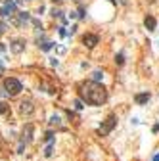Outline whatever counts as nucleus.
<instances>
[{"mask_svg":"<svg viewBox=\"0 0 159 161\" xmlns=\"http://www.w3.org/2000/svg\"><path fill=\"white\" fill-rule=\"evenodd\" d=\"M79 96H81L83 102H86L90 106H102L107 100V90L100 83L88 80V83H83L79 86Z\"/></svg>","mask_w":159,"mask_h":161,"instance_id":"obj_1","label":"nucleus"},{"mask_svg":"<svg viewBox=\"0 0 159 161\" xmlns=\"http://www.w3.org/2000/svg\"><path fill=\"white\" fill-rule=\"evenodd\" d=\"M4 90H6V94H10V96H17V94L23 90V86H21V83L17 79L8 77L4 80Z\"/></svg>","mask_w":159,"mask_h":161,"instance_id":"obj_2","label":"nucleus"},{"mask_svg":"<svg viewBox=\"0 0 159 161\" xmlns=\"http://www.w3.org/2000/svg\"><path fill=\"white\" fill-rule=\"evenodd\" d=\"M115 125H117V117H115V115H109V117L104 121V125L100 127V134H109L111 130L115 129Z\"/></svg>","mask_w":159,"mask_h":161,"instance_id":"obj_3","label":"nucleus"},{"mask_svg":"<svg viewBox=\"0 0 159 161\" xmlns=\"http://www.w3.org/2000/svg\"><path fill=\"white\" fill-rule=\"evenodd\" d=\"M16 8H17V2H13V0H6L4 6L0 8V16H4V17L13 16V13H16Z\"/></svg>","mask_w":159,"mask_h":161,"instance_id":"obj_4","label":"nucleus"},{"mask_svg":"<svg viewBox=\"0 0 159 161\" xmlns=\"http://www.w3.org/2000/svg\"><path fill=\"white\" fill-rule=\"evenodd\" d=\"M98 35H92V33H86L84 36H83V44L84 46H88V48H94V46H96L98 44Z\"/></svg>","mask_w":159,"mask_h":161,"instance_id":"obj_5","label":"nucleus"},{"mask_svg":"<svg viewBox=\"0 0 159 161\" xmlns=\"http://www.w3.org/2000/svg\"><path fill=\"white\" fill-rule=\"evenodd\" d=\"M19 111L23 113V115H31L33 111H35V106H33V102L31 100H23L19 104Z\"/></svg>","mask_w":159,"mask_h":161,"instance_id":"obj_6","label":"nucleus"},{"mask_svg":"<svg viewBox=\"0 0 159 161\" xmlns=\"http://www.w3.org/2000/svg\"><path fill=\"white\" fill-rule=\"evenodd\" d=\"M10 50L13 54H21L25 50V40H21V39H16V40H12V44H10Z\"/></svg>","mask_w":159,"mask_h":161,"instance_id":"obj_7","label":"nucleus"},{"mask_svg":"<svg viewBox=\"0 0 159 161\" xmlns=\"http://www.w3.org/2000/svg\"><path fill=\"white\" fill-rule=\"evenodd\" d=\"M33 125H27L25 129H23V138H21V144H23V146H27L29 142H31L33 140Z\"/></svg>","mask_w":159,"mask_h":161,"instance_id":"obj_8","label":"nucleus"},{"mask_svg":"<svg viewBox=\"0 0 159 161\" xmlns=\"http://www.w3.org/2000/svg\"><path fill=\"white\" fill-rule=\"evenodd\" d=\"M144 25H146L148 31H155V25H157V21L153 16H146V19H144Z\"/></svg>","mask_w":159,"mask_h":161,"instance_id":"obj_9","label":"nucleus"},{"mask_svg":"<svg viewBox=\"0 0 159 161\" xmlns=\"http://www.w3.org/2000/svg\"><path fill=\"white\" fill-rule=\"evenodd\" d=\"M150 98H151L150 92H142V94H136V96H134V102H136V104H146Z\"/></svg>","mask_w":159,"mask_h":161,"instance_id":"obj_10","label":"nucleus"},{"mask_svg":"<svg viewBox=\"0 0 159 161\" xmlns=\"http://www.w3.org/2000/svg\"><path fill=\"white\" fill-rule=\"evenodd\" d=\"M19 21H21V23H27V21H31L29 12H19Z\"/></svg>","mask_w":159,"mask_h":161,"instance_id":"obj_11","label":"nucleus"},{"mask_svg":"<svg viewBox=\"0 0 159 161\" xmlns=\"http://www.w3.org/2000/svg\"><path fill=\"white\" fill-rule=\"evenodd\" d=\"M102 79H104V73L102 71H94L92 73V80H94V83H100Z\"/></svg>","mask_w":159,"mask_h":161,"instance_id":"obj_12","label":"nucleus"},{"mask_svg":"<svg viewBox=\"0 0 159 161\" xmlns=\"http://www.w3.org/2000/svg\"><path fill=\"white\" fill-rule=\"evenodd\" d=\"M115 63H117V65H123V63H125V54H117V56H115Z\"/></svg>","mask_w":159,"mask_h":161,"instance_id":"obj_13","label":"nucleus"},{"mask_svg":"<svg viewBox=\"0 0 159 161\" xmlns=\"http://www.w3.org/2000/svg\"><path fill=\"white\" fill-rule=\"evenodd\" d=\"M60 121H61V119H60L57 115H52V117H50V125H57V127H60V125H61Z\"/></svg>","mask_w":159,"mask_h":161,"instance_id":"obj_14","label":"nucleus"},{"mask_svg":"<svg viewBox=\"0 0 159 161\" xmlns=\"http://www.w3.org/2000/svg\"><path fill=\"white\" fill-rule=\"evenodd\" d=\"M52 46H54V42H44V44H42L40 48H42V50H44V52H48V50H50V48H52Z\"/></svg>","mask_w":159,"mask_h":161,"instance_id":"obj_15","label":"nucleus"},{"mask_svg":"<svg viewBox=\"0 0 159 161\" xmlns=\"http://www.w3.org/2000/svg\"><path fill=\"white\" fill-rule=\"evenodd\" d=\"M44 155H46V157H50V155H52V144H50V146H46V150H44Z\"/></svg>","mask_w":159,"mask_h":161,"instance_id":"obj_16","label":"nucleus"},{"mask_svg":"<svg viewBox=\"0 0 159 161\" xmlns=\"http://www.w3.org/2000/svg\"><path fill=\"white\" fill-rule=\"evenodd\" d=\"M75 109H83V100H75Z\"/></svg>","mask_w":159,"mask_h":161,"instance_id":"obj_17","label":"nucleus"},{"mask_svg":"<svg viewBox=\"0 0 159 161\" xmlns=\"http://www.w3.org/2000/svg\"><path fill=\"white\" fill-rule=\"evenodd\" d=\"M6 111H8V106H6V104H2V102H0V113H6Z\"/></svg>","mask_w":159,"mask_h":161,"instance_id":"obj_18","label":"nucleus"},{"mask_svg":"<svg viewBox=\"0 0 159 161\" xmlns=\"http://www.w3.org/2000/svg\"><path fill=\"white\" fill-rule=\"evenodd\" d=\"M31 21H33V25H35V27H37V29H42V23H40V21H39V19H31Z\"/></svg>","mask_w":159,"mask_h":161,"instance_id":"obj_19","label":"nucleus"},{"mask_svg":"<svg viewBox=\"0 0 159 161\" xmlns=\"http://www.w3.org/2000/svg\"><path fill=\"white\" fill-rule=\"evenodd\" d=\"M6 33V23L4 21H0V35H4Z\"/></svg>","mask_w":159,"mask_h":161,"instance_id":"obj_20","label":"nucleus"},{"mask_svg":"<svg viewBox=\"0 0 159 161\" xmlns=\"http://www.w3.org/2000/svg\"><path fill=\"white\" fill-rule=\"evenodd\" d=\"M52 16H54V17H61V12L54 8V10H52Z\"/></svg>","mask_w":159,"mask_h":161,"instance_id":"obj_21","label":"nucleus"},{"mask_svg":"<svg viewBox=\"0 0 159 161\" xmlns=\"http://www.w3.org/2000/svg\"><path fill=\"white\" fill-rule=\"evenodd\" d=\"M151 161H159V153H155V155H153V159H151Z\"/></svg>","mask_w":159,"mask_h":161,"instance_id":"obj_22","label":"nucleus"},{"mask_svg":"<svg viewBox=\"0 0 159 161\" xmlns=\"http://www.w3.org/2000/svg\"><path fill=\"white\" fill-rule=\"evenodd\" d=\"M0 73H2V65H0Z\"/></svg>","mask_w":159,"mask_h":161,"instance_id":"obj_23","label":"nucleus"},{"mask_svg":"<svg viewBox=\"0 0 159 161\" xmlns=\"http://www.w3.org/2000/svg\"><path fill=\"white\" fill-rule=\"evenodd\" d=\"M111 2H113V0H111Z\"/></svg>","mask_w":159,"mask_h":161,"instance_id":"obj_24","label":"nucleus"}]
</instances>
